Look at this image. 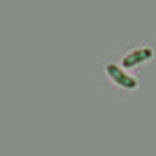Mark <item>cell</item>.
<instances>
[{
  "label": "cell",
  "instance_id": "cell-1",
  "mask_svg": "<svg viewBox=\"0 0 156 156\" xmlns=\"http://www.w3.org/2000/svg\"><path fill=\"white\" fill-rule=\"evenodd\" d=\"M95 75L99 77V89L105 95L114 96L117 99H129L139 95L144 79L127 72L118 64L111 55L95 66Z\"/></svg>",
  "mask_w": 156,
  "mask_h": 156
},
{
  "label": "cell",
  "instance_id": "cell-2",
  "mask_svg": "<svg viewBox=\"0 0 156 156\" xmlns=\"http://www.w3.org/2000/svg\"><path fill=\"white\" fill-rule=\"evenodd\" d=\"M109 55L127 72L146 79L149 67L156 63V40L118 41L117 50Z\"/></svg>",
  "mask_w": 156,
  "mask_h": 156
}]
</instances>
